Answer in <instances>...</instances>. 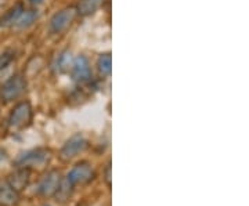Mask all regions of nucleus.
Here are the masks:
<instances>
[{
  "mask_svg": "<svg viewBox=\"0 0 249 206\" xmlns=\"http://www.w3.org/2000/svg\"><path fill=\"white\" fill-rule=\"evenodd\" d=\"M32 118H34V111L31 103L21 101L10 112L9 120H7L9 129L11 132H21L31 125Z\"/></svg>",
  "mask_w": 249,
  "mask_h": 206,
  "instance_id": "nucleus-1",
  "label": "nucleus"
},
{
  "mask_svg": "<svg viewBox=\"0 0 249 206\" xmlns=\"http://www.w3.org/2000/svg\"><path fill=\"white\" fill-rule=\"evenodd\" d=\"M27 89V81L21 73L13 75L0 87V100L3 103H11L19 99Z\"/></svg>",
  "mask_w": 249,
  "mask_h": 206,
  "instance_id": "nucleus-2",
  "label": "nucleus"
},
{
  "mask_svg": "<svg viewBox=\"0 0 249 206\" xmlns=\"http://www.w3.org/2000/svg\"><path fill=\"white\" fill-rule=\"evenodd\" d=\"M52 158V153L47 148H36L31 150L27 153L21 154L16 161V165L18 168H35V166H45L46 163H49Z\"/></svg>",
  "mask_w": 249,
  "mask_h": 206,
  "instance_id": "nucleus-3",
  "label": "nucleus"
},
{
  "mask_svg": "<svg viewBox=\"0 0 249 206\" xmlns=\"http://www.w3.org/2000/svg\"><path fill=\"white\" fill-rule=\"evenodd\" d=\"M94 176H96L94 171H93V168H91L89 162L82 161L79 163H76L70 171V173L67 174V180L75 187V186L89 184L90 181L94 179Z\"/></svg>",
  "mask_w": 249,
  "mask_h": 206,
  "instance_id": "nucleus-4",
  "label": "nucleus"
},
{
  "mask_svg": "<svg viewBox=\"0 0 249 206\" xmlns=\"http://www.w3.org/2000/svg\"><path fill=\"white\" fill-rule=\"evenodd\" d=\"M76 16H78V11L75 7H67L55 13L50 19V31L53 34H62L64 31H67L71 27Z\"/></svg>",
  "mask_w": 249,
  "mask_h": 206,
  "instance_id": "nucleus-5",
  "label": "nucleus"
},
{
  "mask_svg": "<svg viewBox=\"0 0 249 206\" xmlns=\"http://www.w3.org/2000/svg\"><path fill=\"white\" fill-rule=\"evenodd\" d=\"M88 140L86 137L82 135L72 136L70 140H67V143L62 145L61 151H60V158L62 161H71L75 156H78L88 148Z\"/></svg>",
  "mask_w": 249,
  "mask_h": 206,
  "instance_id": "nucleus-6",
  "label": "nucleus"
},
{
  "mask_svg": "<svg viewBox=\"0 0 249 206\" xmlns=\"http://www.w3.org/2000/svg\"><path fill=\"white\" fill-rule=\"evenodd\" d=\"M61 181L62 177L60 172L55 171V169L47 172L37 186V194L42 197H54V194L57 192Z\"/></svg>",
  "mask_w": 249,
  "mask_h": 206,
  "instance_id": "nucleus-7",
  "label": "nucleus"
},
{
  "mask_svg": "<svg viewBox=\"0 0 249 206\" xmlns=\"http://www.w3.org/2000/svg\"><path fill=\"white\" fill-rule=\"evenodd\" d=\"M71 71L73 79L79 83H88L91 81V69H90L89 61L85 55H79L73 60Z\"/></svg>",
  "mask_w": 249,
  "mask_h": 206,
  "instance_id": "nucleus-8",
  "label": "nucleus"
},
{
  "mask_svg": "<svg viewBox=\"0 0 249 206\" xmlns=\"http://www.w3.org/2000/svg\"><path fill=\"white\" fill-rule=\"evenodd\" d=\"M29 180H31V169L27 168H18L17 171L13 172L7 179L9 186L13 189H16L17 192L25 189L29 184Z\"/></svg>",
  "mask_w": 249,
  "mask_h": 206,
  "instance_id": "nucleus-9",
  "label": "nucleus"
},
{
  "mask_svg": "<svg viewBox=\"0 0 249 206\" xmlns=\"http://www.w3.org/2000/svg\"><path fill=\"white\" fill-rule=\"evenodd\" d=\"M24 6H22V3H17L14 7H11L9 11H6L4 14H3V17L0 18V27L3 28H10V27H14L16 24H17L18 18L21 17V14L24 13Z\"/></svg>",
  "mask_w": 249,
  "mask_h": 206,
  "instance_id": "nucleus-10",
  "label": "nucleus"
},
{
  "mask_svg": "<svg viewBox=\"0 0 249 206\" xmlns=\"http://www.w3.org/2000/svg\"><path fill=\"white\" fill-rule=\"evenodd\" d=\"M19 201V195L9 184L0 187V206H16Z\"/></svg>",
  "mask_w": 249,
  "mask_h": 206,
  "instance_id": "nucleus-11",
  "label": "nucleus"
},
{
  "mask_svg": "<svg viewBox=\"0 0 249 206\" xmlns=\"http://www.w3.org/2000/svg\"><path fill=\"white\" fill-rule=\"evenodd\" d=\"M106 0H80L79 6H78V14L80 16H90L93 13H96Z\"/></svg>",
  "mask_w": 249,
  "mask_h": 206,
  "instance_id": "nucleus-12",
  "label": "nucleus"
},
{
  "mask_svg": "<svg viewBox=\"0 0 249 206\" xmlns=\"http://www.w3.org/2000/svg\"><path fill=\"white\" fill-rule=\"evenodd\" d=\"M72 192H73V186L65 179L61 181V184L57 189V192L54 194V197L57 198V201H60V202H65L71 198Z\"/></svg>",
  "mask_w": 249,
  "mask_h": 206,
  "instance_id": "nucleus-13",
  "label": "nucleus"
},
{
  "mask_svg": "<svg viewBox=\"0 0 249 206\" xmlns=\"http://www.w3.org/2000/svg\"><path fill=\"white\" fill-rule=\"evenodd\" d=\"M97 68L98 72H100L103 76H109V75H111V69H112V58H111V54H101V55L98 57Z\"/></svg>",
  "mask_w": 249,
  "mask_h": 206,
  "instance_id": "nucleus-14",
  "label": "nucleus"
},
{
  "mask_svg": "<svg viewBox=\"0 0 249 206\" xmlns=\"http://www.w3.org/2000/svg\"><path fill=\"white\" fill-rule=\"evenodd\" d=\"M36 13L34 10H24V13L21 14V17L18 18L17 24L14 27L17 29H25V28L31 27L34 24V21L36 19Z\"/></svg>",
  "mask_w": 249,
  "mask_h": 206,
  "instance_id": "nucleus-15",
  "label": "nucleus"
},
{
  "mask_svg": "<svg viewBox=\"0 0 249 206\" xmlns=\"http://www.w3.org/2000/svg\"><path fill=\"white\" fill-rule=\"evenodd\" d=\"M13 60H14V54L13 53L7 52V53L1 54L0 55V71H3L4 68H7L10 64L13 63Z\"/></svg>",
  "mask_w": 249,
  "mask_h": 206,
  "instance_id": "nucleus-16",
  "label": "nucleus"
},
{
  "mask_svg": "<svg viewBox=\"0 0 249 206\" xmlns=\"http://www.w3.org/2000/svg\"><path fill=\"white\" fill-rule=\"evenodd\" d=\"M104 180L107 183L108 187H111V163H108L106 168V173H104Z\"/></svg>",
  "mask_w": 249,
  "mask_h": 206,
  "instance_id": "nucleus-17",
  "label": "nucleus"
},
{
  "mask_svg": "<svg viewBox=\"0 0 249 206\" xmlns=\"http://www.w3.org/2000/svg\"><path fill=\"white\" fill-rule=\"evenodd\" d=\"M29 1H31L32 4H36V6H37V4H42L45 0H29Z\"/></svg>",
  "mask_w": 249,
  "mask_h": 206,
  "instance_id": "nucleus-18",
  "label": "nucleus"
},
{
  "mask_svg": "<svg viewBox=\"0 0 249 206\" xmlns=\"http://www.w3.org/2000/svg\"><path fill=\"white\" fill-rule=\"evenodd\" d=\"M6 4V0H0V10L3 9V6Z\"/></svg>",
  "mask_w": 249,
  "mask_h": 206,
  "instance_id": "nucleus-19",
  "label": "nucleus"
},
{
  "mask_svg": "<svg viewBox=\"0 0 249 206\" xmlns=\"http://www.w3.org/2000/svg\"><path fill=\"white\" fill-rule=\"evenodd\" d=\"M3 158H4V154H3V153H1V151H0V161H1Z\"/></svg>",
  "mask_w": 249,
  "mask_h": 206,
  "instance_id": "nucleus-20",
  "label": "nucleus"
},
{
  "mask_svg": "<svg viewBox=\"0 0 249 206\" xmlns=\"http://www.w3.org/2000/svg\"><path fill=\"white\" fill-rule=\"evenodd\" d=\"M45 206H50V205H45Z\"/></svg>",
  "mask_w": 249,
  "mask_h": 206,
  "instance_id": "nucleus-21",
  "label": "nucleus"
}]
</instances>
